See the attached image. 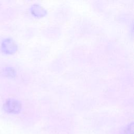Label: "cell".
I'll return each instance as SVG.
<instances>
[{"instance_id": "obj_1", "label": "cell", "mask_w": 134, "mask_h": 134, "mask_svg": "<svg viewBox=\"0 0 134 134\" xmlns=\"http://www.w3.org/2000/svg\"><path fill=\"white\" fill-rule=\"evenodd\" d=\"M3 108L7 113L17 114L21 110V104L16 99L9 98L3 104Z\"/></svg>"}, {"instance_id": "obj_2", "label": "cell", "mask_w": 134, "mask_h": 134, "mask_svg": "<svg viewBox=\"0 0 134 134\" xmlns=\"http://www.w3.org/2000/svg\"><path fill=\"white\" fill-rule=\"evenodd\" d=\"M1 51L6 54H12L17 50V46L15 41L10 38L3 39L0 45Z\"/></svg>"}, {"instance_id": "obj_3", "label": "cell", "mask_w": 134, "mask_h": 134, "mask_svg": "<svg viewBox=\"0 0 134 134\" xmlns=\"http://www.w3.org/2000/svg\"><path fill=\"white\" fill-rule=\"evenodd\" d=\"M3 74L7 76H12L14 75L15 71L12 68L10 67H7L4 69L3 71Z\"/></svg>"}, {"instance_id": "obj_4", "label": "cell", "mask_w": 134, "mask_h": 134, "mask_svg": "<svg viewBox=\"0 0 134 134\" xmlns=\"http://www.w3.org/2000/svg\"><path fill=\"white\" fill-rule=\"evenodd\" d=\"M123 134H133V124H129L124 130Z\"/></svg>"}]
</instances>
